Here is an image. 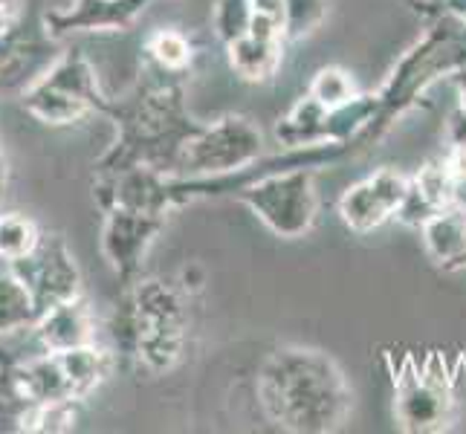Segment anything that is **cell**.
I'll return each mask as SVG.
<instances>
[{
    "mask_svg": "<svg viewBox=\"0 0 466 434\" xmlns=\"http://www.w3.org/2000/svg\"><path fill=\"white\" fill-rule=\"evenodd\" d=\"M6 180H9V166H6L4 145H0V200H4V195H6Z\"/></svg>",
    "mask_w": 466,
    "mask_h": 434,
    "instance_id": "obj_32",
    "label": "cell"
},
{
    "mask_svg": "<svg viewBox=\"0 0 466 434\" xmlns=\"http://www.w3.org/2000/svg\"><path fill=\"white\" fill-rule=\"evenodd\" d=\"M429 258L443 269H466V212L446 206L420 227Z\"/></svg>",
    "mask_w": 466,
    "mask_h": 434,
    "instance_id": "obj_16",
    "label": "cell"
},
{
    "mask_svg": "<svg viewBox=\"0 0 466 434\" xmlns=\"http://www.w3.org/2000/svg\"><path fill=\"white\" fill-rule=\"evenodd\" d=\"M255 389L267 420L293 434L336 431L353 406L342 368L313 348L272 350L258 368Z\"/></svg>",
    "mask_w": 466,
    "mask_h": 434,
    "instance_id": "obj_2",
    "label": "cell"
},
{
    "mask_svg": "<svg viewBox=\"0 0 466 434\" xmlns=\"http://www.w3.org/2000/svg\"><path fill=\"white\" fill-rule=\"evenodd\" d=\"M32 403L18 382V362L0 357V431H24Z\"/></svg>",
    "mask_w": 466,
    "mask_h": 434,
    "instance_id": "obj_22",
    "label": "cell"
},
{
    "mask_svg": "<svg viewBox=\"0 0 466 434\" xmlns=\"http://www.w3.org/2000/svg\"><path fill=\"white\" fill-rule=\"evenodd\" d=\"M252 24V4L249 0H218L212 12V26L220 44L227 46L238 38H244Z\"/></svg>",
    "mask_w": 466,
    "mask_h": 434,
    "instance_id": "obj_27",
    "label": "cell"
},
{
    "mask_svg": "<svg viewBox=\"0 0 466 434\" xmlns=\"http://www.w3.org/2000/svg\"><path fill=\"white\" fill-rule=\"evenodd\" d=\"M166 217L134 212V208L114 206L105 208V227H102V255L116 272L122 287L137 284L142 258H146L154 237L163 232Z\"/></svg>",
    "mask_w": 466,
    "mask_h": 434,
    "instance_id": "obj_10",
    "label": "cell"
},
{
    "mask_svg": "<svg viewBox=\"0 0 466 434\" xmlns=\"http://www.w3.org/2000/svg\"><path fill=\"white\" fill-rule=\"evenodd\" d=\"M452 206V174H449L446 159H431L411 177L409 195L397 212V220L406 223L411 229H420L423 223L441 212V208Z\"/></svg>",
    "mask_w": 466,
    "mask_h": 434,
    "instance_id": "obj_15",
    "label": "cell"
},
{
    "mask_svg": "<svg viewBox=\"0 0 466 434\" xmlns=\"http://www.w3.org/2000/svg\"><path fill=\"white\" fill-rule=\"evenodd\" d=\"M32 330H35L44 350H50V353L73 350V348L96 342V321L82 296L73 301L56 304L53 310L41 313Z\"/></svg>",
    "mask_w": 466,
    "mask_h": 434,
    "instance_id": "obj_14",
    "label": "cell"
},
{
    "mask_svg": "<svg viewBox=\"0 0 466 434\" xmlns=\"http://www.w3.org/2000/svg\"><path fill=\"white\" fill-rule=\"evenodd\" d=\"M461 18H463V21H466V12H463V15H461Z\"/></svg>",
    "mask_w": 466,
    "mask_h": 434,
    "instance_id": "obj_33",
    "label": "cell"
},
{
    "mask_svg": "<svg viewBox=\"0 0 466 434\" xmlns=\"http://www.w3.org/2000/svg\"><path fill=\"white\" fill-rule=\"evenodd\" d=\"M35 321H38V308L35 298H32V289L12 269L4 272L0 276V336L35 328Z\"/></svg>",
    "mask_w": 466,
    "mask_h": 434,
    "instance_id": "obj_20",
    "label": "cell"
},
{
    "mask_svg": "<svg viewBox=\"0 0 466 434\" xmlns=\"http://www.w3.org/2000/svg\"><path fill=\"white\" fill-rule=\"evenodd\" d=\"M21 21V0H0V35Z\"/></svg>",
    "mask_w": 466,
    "mask_h": 434,
    "instance_id": "obj_29",
    "label": "cell"
},
{
    "mask_svg": "<svg viewBox=\"0 0 466 434\" xmlns=\"http://www.w3.org/2000/svg\"><path fill=\"white\" fill-rule=\"evenodd\" d=\"M328 107L316 102L310 93L287 110V116L276 122V139L281 148H304V145L321 142V125H325Z\"/></svg>",
    "mask_w": 466,
    "mask_h": 434,
    "instance_id": "obj_19",
    "label": "cell"
},
{
    "mask_svg": "<svg viewBox=\"0 0 466 434\" xmlns=\"http://www.w3.org/2000/svg\"><path fill=\"white\" fill-rule=\"evenodd\" d=\"M58 359L64 365V374L70 379V389H73L76 399H87L105 382L110 368H114V353L99 348L96 342L73 348V350H61Z\"/></svg>",
    "mask_w": 466,
    "mask_h": 434,
    "instance_id": "obj_18",
    "label": "cell"
},
{
    "mask_svg": "<svg viewBox=\"0 0 466 434\" xmlns=\"http://www.w3.org/2000/svg\"><path fill=\"white\" fill-rule=\"evenodd\" d=\"M146 53L154 70L186 76V70L191 67V58H195V46H191V41L180 29H157L146 41Z\"/></svg>",
    "mask_w": 466,
    "mask_h": 434,
    "instance_id": "obj_21",
    "label": "cell"
},
{
    "mask_svg": "<svg viewBox=\"0 0 466 434\" xmlns=\"http://www.w3.org/2000/svg\"><path fill=\"white\" fill-rule=\"evenodd\" d=\"M446 142H449V148L466 151V114L461 107L446 122Z\"/></svg>",
    "mask_w": 466,
    "mask_h": 434,
    "instance_id": "obj_28",
    "label": "cell"
},
{
    "mask_svg": "<svg viewBox=\"0 0 466 434\" xmlns=\"http://www.w3.org/2000/svg\"><path fill=\"white\" fill-rule=\"evenodd\" d=\"M461 67H466V21L452 12L435 15V21L423 32V38L397 61L389 82L377 93L380 114L371 125V131L365 134L362 148L377 142L400 116L420 105L423 93L438 78L452 76Z\"/></svg>",
    "mask_w": 466,
    "mask_h": 434,
    "instance_id": "obj_4",
    "label": "cell"
},
{
    "mask_svg": "<svg viewBox=\"0 0 466 434\" xmlns=\"http://www.w3.org/2000/svg\"><path fill=\"white\" fill-rule=\"evenodd\" d=\"M313 174L316 168H287L267 174L240 188L235 200L244 203L272 235L287 240L304 237L313 229L319 215Z\"/></svg>",
    "mask_w": 466,
    "mask_h": 434,
    "instance_id": "obj_6",
    "label": "cell"
},
{
    "mask_svg": "<svg viewBox=\"0 0 466 434\" xmlns=\"http://www.w3.org/2000/svg\"><path fill=\"white\" fill-rule=\"evenodd\" d=\"M9 269L21 276L24 284L32 289L38 316L53 310L56 304L73 301L82 296V272L76 267L73 252L67 249L61 235L41 232L38 247L32 249L26 258L12 261Z\"/></svg>",
    "mask_w": 466,
    "mask_h": 434,
    "instance_id": "obj_9",
    "label": "cell"
},
{
    "mask_svg": "<svg viewBox=\"0 0 466 434\" xmlns=\"http://www.w3.org/2000/svg\"><path fill=\"white\" fill-rule=\"evenodd\" d=\"M264 156L261 127L247 116H223L191 139L183 154L177 174L180 177H220L235 174Z\"/></svg>",
    "mask_w": 466,
    "mask_h": 434,
    "instance_id": "obj_7",
    "label": "cell"
},
{
    "mask_svg": "<svg viewBox=\"0 0 466 434\" xmlns=\"http://www.w3.org/2000/svg\"><path fill=\"white\" fill-rule=\"evenodd\" d=\"M394 417L397 426L409 434H435L452 426L455 420V397L446 371L431 359L417 371L406 365V371L394 382Z\"/></svg>",
    "mask_w": 466,
    "mask_h": 434,
    "instance_id": "obj_8",
    "label": "cell"
},
{
    "mask_svg": "<svg viewBox=\"0 0 466 434\" xmlns=\"http://www.w3.org/2000/svg\"><path fill=\"white\" fill-rule=\"evenodd\" d=\"M411 177L397 168H380L368 174L365 180L353 183L342 200H339V217L342 223L357 235H368L380 229L382 223L397 217L400 206L409 195Z\"/></svg>",
    "mask_w": 466,
    "mask_h": 434,
    "instance_id": "obj_11",
    "label": "cell"
},
{
    "mask_svg": "<svg viewBox=\"0 0 466 434\" xmlns=\"http://www.w3.org/2000/svg\"><path fill=\"white\" fill-rule=\"evenodd\" d=\"M99 114L116 125V142L96 163V177L137 166L177 174L183 148L203 131V122L186 107L183 73L157 70L154 78H142L122 99L105 96Z\"/></svg>",
    "mask_w": 466,
    "mask_h": 434,
    "instance_id": "obj_1",
    "label": "cell"
},
{
    "mask_svg": "<svg viewBox=\"0 0 466 434\" xmlns=\"http://www.w3.org/2000/svg\"><path fill=\"white\" fill-rule=\"evenodd\" d=\"M330 0H284V38L301 41L328 18Z\"/></svg>",
    "mask_w": 466,
    "mask_h": 434,
    "instance_id": "obj_25",
    "label": "cell"
},
{
    "mask_svg": "<svg viewBox=\"0 0 466 434\" xmlns=\"http://www.w3.org/2000/svg\"><path fill=\"white\" fill-rule=\"evenodd\" d=\"M308 93L313 96L316 102L325 105L328 110H333V107L350 102L360 90H357V85H353V78H350L348 70H342V67H321L313 76Z\"/></svg>",
    "mask_w": 466,
    "mask_h": 434,
    "instance_id": "obj_26",
    "label": "cell"
},
{
    "mask_svg": "<svg viewBox=\"0 0 466 434\" xmlns=\"http://www.w3.org/2000/svg\"><path fill=\"white\" fill-rule=\"evenodd\" d=\"M78 399H50V403H35L26 414L24 431L29 434H64L73 431L78 423Z\"/></svg>",
    "mask_w": 466,
    "mask_h": 434,
    "instance_id": "obj_24",
    "label": "cell"
},
{
    "mask_svg": "<svg viewBox=\"0 0 466 434\" xmlns=\"http://www.w3.org/2000/svg\"><path fill=\"white\" fill-rule=\"evenodd\" d=\"M449 78H452V85H455V90H458V107L466 114V67L455 70Z\"/></svg>",
    "mask_w": 466,
    "mask_h": 434,
    "instance_id": "obj_31",
    "label": "cell"
},
{
    "mask_svg": "<svg viewBox=\"0 0 466 434\" xmlns=\"http://www.w3.org/2000/svg\"><path fill=\"white\" fill-rule=\"evenodd\" d=\"M41 229L35 227V220H29L26 215L9 212L0 215V258L4 261H21L38 247Z\"/></svg>",
    "mask_w": 466,
    "mask_h": 434,
    "instance_id": "obj_23",
    "label": "cell"
},
{
    "mask_svg": "<svg viewBox=\"0 0 466 434\" xmlns=\"http://www.w3.org/2000/svg\"><path fill=\"white\" fill-rule=\"evenodd\" d=\"M44 18H24L0 35V90H26L58 58Z\"/></svg>",
    "mask_w": 466,
    "mask_h": 434,
    "instance_id": "obj_12",
    "label": "cell"
},
{
    "mask_svg": "<svg viewBox=\"0 0 466 434\" xmlns=\"http://www.w3.org/2000/svg\"><path fill=\"white\" fill-rule=\"evenodd\" d=\"M151 0H76L70 9L41 12L44 26L53 38L73 32H127Z\"/></svg>",
    "mask_w": 466,
    "mask_h": 434,
    "instance_id": "obj_13",
    "label": "cell"
},
{
    "mask_svg": "<svg viewBox=\"0 0 466 434\" xmlns=\"http://www.w3.org/2000/svg\"><path fill=\"white\" fill-rule=\"evenodd\" d=\"M249 4H252V12L269 15V18L284 24V0H249Z\"/></svg>",
    "mask_w": 466,
    "mask_h": 434,
    "instance_id": "obj_30",
    "label": "cell"
},
{
    "mask_svg": "<svg viewBox=\"0 0 466 434\" xmlns=\"http://www.w3.org/2000/svg\"><path fill=\"white\" fill-rule=\"evenodd\" d=\"M105 93L85 53H61L24 93L21 107L50 127H67L99 114Z\"/></svg>",
    "mask_w": 466,
    "mask_h": 434,
    "instance_id": "obj_5",
    "label": "cell"
},
{
    "mask_svg": "<svg viewBox=\"0 0 466 434\" xmlns=\"http://www.w3.org/2000/svg\"><path fill=\"white\" fill-rule=\"evenodd\" d=\"M114 345L154 374H166L180 362L186 345V308L180 289L163 281H137L110 321Z\"/></svg>",
    "mask_w": 466,
    "mask_h": 434,
    "instance_id": "obj_3",
    "label": "cell"
},
{
    "mask_svg": "<svg viewBox=\"0 0 466 434\" xmlns=\"http://www.w3.org/2000/svg\"><path fill=\"white\" fill-rule=\"evenodd\" d=\"M227 56L235 76H240L244 82L261 85L279 73L284 58V41H261L247 32L244 38L227 44Z\"/></svg>",
    "mask_w": 466,
    "mask_h": 434,
    "instance_id": "obj_17",
    "label": "cell"
}]
</instances>
